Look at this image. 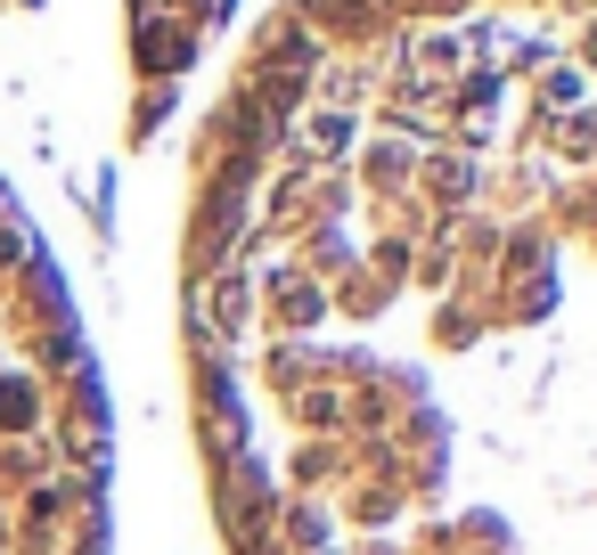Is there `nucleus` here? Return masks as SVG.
Masks as SVG:
<instances>
[{
  "instance_id": "obj_1",
  "label": "nucleus",
  "mask_w": 597,
  "mask_h": 555,
  "mask_svg": "<svg viewBox=\"0 0 597 555\" xmlns=\"http://www.w3.org/2000/svg\"><path fill=\"white\" fill-rule=\"evenodd\" d=\"M204 139L230 547L597 555V0H286Z\"/></svg>"
}]
</instances>
